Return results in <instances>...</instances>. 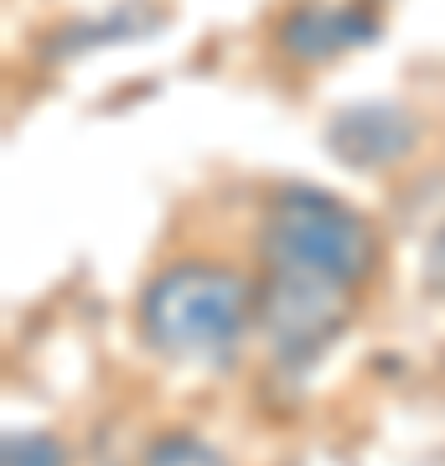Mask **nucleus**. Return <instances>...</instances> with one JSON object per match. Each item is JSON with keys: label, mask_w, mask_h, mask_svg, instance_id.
Instances as JSON below:
<instances>
[{"label": "nucleus", "mask_w": 445, "mask_h": 466, "mask_svg": "<svg viewBox=\"0 0 445 466\" xmlns=\"http://www.w3.org/2000/svg\"><path fill=\"white\" fill-rule=\"evenodd\" d=\"M254 285L217 259H177L150 275L140 296V332L166 358H217L254 321Z\"/></svg>", "instance_id": "nucleus-1"}, {"label": "nucleus", "mask_w": 445, "mask_h": 466, "mask_svg": "<svg viewBox=\"0 0 445 466\" xmlns=\"http://www.w3.org/2000/svg\"><path fill=\"white\" fill-rule=\"evenodd\" d=\"M259 249L264 265L311 269V275H327V280H342L358 290L379 265V233L363 213H352L331 192L285 187L264 213Z\"/></svg>", "instance_id": "nucleus-2"}, {"label": "nucleus", "mask_w": 445, "mask_h": 466, "mask_svg": "<svg viewBox=\"0 0 445 466\" xmlns=\"http://www.w3.org/2000/svg\"><path fill=\"white\" fill-rule=\"evenodd\" d=\"M254 321L285 368H311L352 321V285L311 275V269L269 265L254 296Z\"/></svg>", "instance_id": "nucleus-3"}, {"label": "nucleus", "mask_w": 445, "mask_h": 466, "mask_svg": "<svg viewBox=\"0 0 445 466\" xmlns=\"http://www.w3.org/2000/svg\"><path fill=\"white\" fill-rule=\"evenodd\" d=\"M414 140L420 130L399 104H352V109H337L327 125V150L352 171L394 167L414 150Z\"/></svg>", "instance_id": "nucleus-4"}, {"label": "nucleus", "mask_w": 445, "mask_h": 466, "mask_svg": "<svg viewBox=\"0 0 445 466\" xmlns=\"http://www.w3.org/2000/svg\"><path fill=\"white\" fill-rule=\"evenodd\" d=\"M368 42H379V16L368 5H296L275 26V47L296 63H331Z\"/></svg>", "instance_id": "nucleus-5"}, {"label": "nucleus", "mask_w": 445, "mask_h": 466, "mask_svg": "<svg viewBox=\"0 0 445 466\" xmlns=\"http://www.w3.org/2000/svg\"><path fill=\"white\" fill-rule=\"evenodd\" d=\"M156 26H161L156 11H146V5H119V11H109L104 21H83V26H73L67 42H57V52L99 47V42H135V36L156 32Z\"/></svg>", "instance_id": "nucleus-6"}, {"label": "nucleus", "mask_w": 445, "mask_h": 466, "mask_svg": "<svg viewBox=\"0 0 445 466\" xmlns=\"http://www.w3.org/2000/svg\"><path fill=\"white\" fill-rule=\"evenodd\" d=\"M140 466H228V456L217 446H207L202 435L187 431H166L150 441V451L140 456Z\"/></svg>", "instance_id": "nucleus-7"}, {"label": "nucleus", "mask_w": 445, "mask_h": 466, "mask_svg": "<svg viewBox=\"0 0 445 466\" xmlns=\"http://www.w3.org/2000/svg\"><path fill=\"white\" fill-rule=\"evenodd\" d=\"M0 466H67V446L47 431H11Z\"/></svg>", "instance_id": "nucleus-8"}, {"label": "nucleus", "mask_w": 445, "mask_h": 466, "mask_svg": "<svg viewBox=\"0 0 445 466\" xmlns=\"http://www.w3.org/2000/svg\"><path fill=\"white\" fill-rule=\"evenodd\" d=\"M425 290L445 296V228L430 238V249H425Z\"/></svg>", "instance_id": "nucleus-9"}]
</instances>
